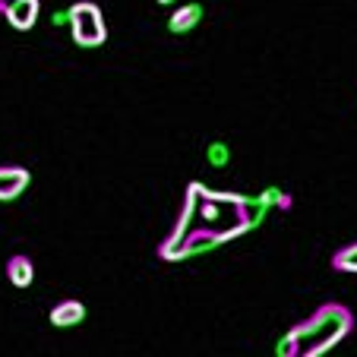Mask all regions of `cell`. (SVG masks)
I'll return each mask as SVG.
<instances>
[{"instance_id":"6da1fadb","label":"cell","mask_w":357,"mask_h":357,"mask_svg":"<svg viewBox=\"0 0 357 357\" xmlns=\"http://www.w3.org/2000/svg\"><path fill=\"white\" fill-rule=\"evenodd\" d=\"M243 231H250L243 196L215 193V190H206L202 183H190L181 218L158 247V257L168 259V263L193 259L241 237Z\"/></svg>"},{"instance_id":"7a4b0ae2","label":"cell","mask_w":357,"mask_h":357,"mask_svg":"<svg viewBox=\"0 0 357 357\" xmlns=\"http://www.w3.org/2000/svg\"><path fill=\"white\" fill-rule=\"evenodd\" d=\"M354 329V317L342 303H323L310 319L297 323L284 338H278V357H319L332 351L348 332Z\"/></svg>"},{"instance_id":"3957f363","label":"cell","mask_w":357,"mask_h":357,"mask_svg":"<svg viewBox=\"0 0 357 357\" xmlns=\"http://www.w3.org/2000/svg\"><path fill=\"white\" fill-rule=\"evenodd\" d=\"M70 13V35L79 47H101L108 38V26H105V16H101L98 3L92 0H79L67 10Z\"/></svg>"},{"instance_id":"277c9868","label":"cell","mask_w":357,"mask_h":357,"mask_svg":"<svg viewBox=\"0 0 357 357\" xmlns=\"http://www.w3.org/2000/svg\"><path fill=\"white\" fill-rule=\"evenodd\" d=\"M29 181H32V174L26 168H20V165H0V202L20 199L26 193Z\"/></svg>"},{"instance_id":"5b68a950","label":"cell","mask_w":357,"mask_h":357,"mask_svg":"<svg viewBox=\"0 0 357 357\" xmlns=\"http://www.w3.org/2000/svg\"><path fill=\"white\" fill-rule=\"evenodd\" d=\"M38 13H41L38 0H13L3 16H7V22L16 29V32H29V29L38 22Z\"/></svg>"},{"instance_id":"8992f818","label":"cell","mask_w":357,"mask_h":357,"mask_svg":"<svg viewBox=\"0 0 357 357\" xmlns=\"http://www.w3.org/2000/svg\"><path fill=\"white\" fill-rule=\"evenodd\" d=\"M47 319H51L54 329H73V326H79L82 319H86V303L82 301H61L57 307H51Z\"/></svg>"},{"instance_id":"52a82bcc","label":"cell","mask_w":357,"mask_h":357,"mask_svg":"<svg viewBox=\"0 0 357 357\" xmlns=\"http://www.w3.org/2000/svg\"><path fill=\"white\" fill-rule=\"evenodd\" d=\"M202 20V3H183L168 16V32L171 35H187L199 26Z\"/></svg>"},{"instance_id":"ba28073f","label":"cell","mask_w":357,"mask_h":357,"mask_svg":"<svg viewBox=\"0 0 357 357\" xmlns=\"http://www.w3.org/2000/svg\"><path fill=\"white\" fill-rule=\"evenodd\" d=\"M7 278L13 288H29V284L35 282V266L29 257H22V253H16V257L7 259Z\"/></svg>"},{"instance_id":"9c48e42d","label":"cell","mask_w":357,"mask_h":357,"mask_svg":"<svg viewBox=\"0 0 357 357\" xmlns=\"http://www.w3.org/2000/svg\"><path fill=\"white\" fill-rule=\"evenodd\" d=\"M206 162H209V168H228L231 165V146L228 142H209V149H206Z\"/></svg>"},{"instance_id":"30bf717a","label":"cell","mask_w":357,"mask_h":357,"mask_svg":"<svg viewBox=\"0 0 357 357\" xmlns=\"http://www.w3.org/2000/svg\"><path fill=\"white\" fill-rule=\"evenodd\" d=\"M332 269L338 272H354L357 275V243H348L332 257Z\"/></svg>"},{"instance_id":"8fae6325","label":"cell","mask_w":357,"mask_h":357,"mask_svg":"<svg viewBox=\"0 0 357 357\" xmlns=\"http://www.w3.org/2000/svg\"><path fill=\"white\" fill-rule=\"evenodd\" d=\"M51 22H54V26H70V13L67 10H61V13L51 16Z\"/></svg>"},{"instance_id":"7c38bea8","label":"cell","mask_w":357,"mask_h":357,"mask_svg":"<svg viewBox=\"0 0 357 357\" xmlns=\"http://www.w3.org/2000/svg\"><path fill=\"white\" fill-rule=\"evenodd\" d=\"M10 3H13V0H0V16H3V13L10 10Z\"/></svg>"},{"instance_id":"4fadbf2b","label":"cell","mask_w":357,"mask_h":357,"mask_svg":"<svg viewBox=\"0 0 357 357\" xmlns=\"http://www.w3.org/2000/svg\"><path fill=\"white\" fill-rule=\"evenodd\" d=\"M158 3H174V0H158Z\"/></svg>"}]
</instances>
